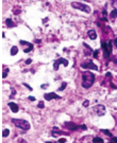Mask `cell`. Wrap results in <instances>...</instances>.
<instances>
[{
	"instance_id": "obj_6",
	"label": "cell",
	"mask_w": 117,
	"mask_h": 143,
	"mask_svg": "<svg viewBox=\"0 0 117 143\" xmlns=\"http://www.w3.org/2000/svg\"><path fill=\"white\" fill-rule=\"evenodd\" d=\"M61 64H63L64 66H68L67 60H65V58H58V60H57L54 62V64H53V69L57 71L58 69V66H60Z\"/></svg>"
},
{
	"instance_id": "obj_12",
	"label": "cell",
	"mask_w": 117,
	"mask_h": 143,
	"mask_svg": "<svg viewBox=\"0 0 117 143\" xmlns=\"http://www.w3.org/2000/svg\"><path fill=\"white\" fill-rule=\"evenodd\" d=\"M60 134H62V131H58V127H54V128H53V131H52V136L55 138V137H58Z\"/></svg>"
},
{
	"instance_id": "obj_25",
	"label": "cell",
	"mask_w": 117,
	"mask_h": 143,
	"mask_svg": "<svg viewBox=\"0 0 117 143\" xmlns=\"http://www.w3.org/2000/svg\"><path fill=\"white\" fill-rule=\"evenodd\" d=\"M83 106L87 107V106H88V101H84V103H83Z\"/></svg>"
},
{
	"instance_id": "obj_2",
	"label": "cell",
	"mask_w": 117,
	"mask_h": 143,
	"mask_svg": "<svg viewBox=\"0 0 117 143\" xmlns=\"http://www.w3.org/2000/svg\"><path fill=\"white\" fill-rule=\"evenodd\" d=\"M12 123L16 127H18L20 129H24V131H28V129H30V127H31L29 122L24 119H12Z\"/></svg>"
},
{
	"instance_id": "obj_31",
	"label": "cell",
	"mask_w": 117,
	"mask_h": 143,
	"mask_svg": "<svg viewBox=\"0 0 117 143\" xmlns=\"http://www.w3.org/2000/svg\"><path fill=\"white\" fill-rule=\"evenodd\" d=\"M29 100H31V101H35V98H33V96H29Z\"/></svg>"
},
{
	"instance_id": "obj_15",
	"label": "cell",
	"mask_w": 117,
	"mask_h": 143,
	"mask_svg": "<svg viewBox=\"0 0 117 143\" xmlns=\"http://www.w3.org/2000/svg\"><path fill=\"white\" fill-rule=\"evenodd\" d=\"M17 52H18V48L15 47V46H14V47L11 49V55H16V54H17Z\"/></svg>"
},
{
	"instance_id": "obj_13",
	"label": "cell",
	"mask_w": 117,
	"mask_h": 143,
	"mask_svg": "<svg viewBox=\"0 0 117 143\" xmlns=\"http://www.w3.org/2000/svg\"><path fill=\"white\" fill-rule=\"evenodd\" d=\"M83 46H84V47L86 48V51L84 52V54H85V55H90L93 50H91V47H88V46L86 45V44H83Z\"/></svg>"
},
{
	"instance_id": "obj_4",
	"label": "cell",
	"mask_w": 117,
	"mask_h": 143,
	"mask_svg": "<svg viewBox=\"0 0 117 143\" xmlns=\"http://www.w3.org/2000/svg\"><path fill=\"white\" fill-rule=\"evenodd\" d=\"M72 6L73 9H77V10H80V11H83L85 13H91V9L88 6H85L83 3H80V2H72Z\"/></svg>"
},
{
	"instance_id": "obj_17",
	"label": "cell",
	"mask_w": 117,
	"mask_h": 143,
	"mask_svg": "<svg viewBox=\"0 0 117 143\" xmlns=\"http://www.w3.org/2000/svg\"><path fill=\"white\" fill-rule=\"evenodd\" d=\"M66 86H67V83H65V82H64V83H62V86H61V87L58 88V90H60V91L64 90V89L66 88Z\"/></svg>"
},
{
	"instance_id": "obj_1",
	"label": "cell",
	"mask_w": 117,
	"mask_h": 143,
	"mask_svg": "<svg viewBox=\"0 0 117 143\" xmlns=\"http://www.w3.org/2000/svg\"><path fill=\"white\" fill-rule=\"evenodd\" d=\"M95 82V75L90 71L82 73V86L83 88H90Z\"/></svg>"
},
{
	"instance_id": "obj_8",
	"label": "cell",
	"mask_w": 117,
	"mask_h": 143,
	"mask_svg": "<svg viewBox=\"0 0 117 143\" xmlns=\"http://www.w3.org/2000/svg\"><path fill=\"white\" fill-rule=\"evenodd\" d=\"M44 98L47 100V101H51L53 99H61V96L58 95V94H55L54 92H49V93H45Z\"/></svg>"
},
{
	"instance_id": "obj_5",
	"label": "cell",
	"mask_w": 117,
	"mask_h": 143,
	"mask_svg": "<svg viewBox=\"0 0 117 143\" xmlns=\"http://www.w3.org/2000/svg\"><path fill=\"white\" fill-rule=\"evenodd\" d=\"M93 111H94V113H96L97 116L101 117V116H103V114H105V107L103 105H96L93 107Z\"/></svg>"
},
{
	"instance_id": "obj_7",
	"label": "cell",
	"mask_w": 117,
	"mask_h": 143,
	"mask_svg": "<svg viewBox=\"0 0 117 143\" xmlns=\"http://www.w3.org/2000/svg\"><path fill=\"white\" fill-rule=\"evenodd\" d=\"M81 67L85 68V69H93V70H98V67L93 62H87V63L81 64Z\"/></svg>"
},
{
	"instance_id": "obj_26",
	"label": "cell",
	"mask_w": 117,
	"mask_h": 143,
	"mask_svg": "<svg viewBox=\"0 0 117 143\" xmlns=\"http://www.w3.org/2000/svg\"><path fill=\"white\" fill-rule=\"evenodd\" d=\"M58 142H66V139H65V138H62V139L58 140Z\"/></svg>"
},
{
	"instance_id": "obj_20",
	"label": "cell",
	"mask_w": 117,
	"mask_h": 143,
	"mask_svg": "<svg viewBox=\"0 0 117 143\" xmlns=\"http://www.w3.org/2000/svg\"><path fill=\"white\" fill-rule=\"evenodd\" d=\"M7 72H9V69H6V71H3V74H2V77H3V78H6V76H7Z\"/></svg>"
},
{
	"instance_id": "obj_29",
	"label": "cell",
	"mask_w": 117,
	"mask_h": 143,
	"mask_svg": "<svg viewBox=\"0 0 117 143\" xmlns=\"http://www.w3.org/2000/svg\"><path fill=\"white\" fill-rule=\"evenodd\" d=\"M24 85H25V86H26V87H27L28 89H30V90H32V88H31V87H30V86H29V85H28V84H24Z\"/></svg>"
},
{
	"instance_id": "obj_27",
	"label": "cell",
	"mask_w": 117,
	"mask_h": 143,
	"mask_svg": "<svg viewBox=\"0 0 117 143\" xmlns=\"http://www.w3.org/2000/svg\"><path fill=\"white\" fill-rule=\"evenodd\" d=\"M32 63V60H26V64L27 65H29V64H31Z\"/></svg>"
},
{
	"instance_id": "obj_3",
	"label": "cell",
	"mask_w": 117,
	"mask_h": 143,
	"mask_svg": "<svg viewBox=\"0 0 117 143\" xmlns=\"http://www.w3.org/2000/svg\"><path fill=\"white\" fill-rule=\"evenodd\" d=\"M102 49H103V52H104V57L105 58H109L110 57V54L112 52V42L111 40H108V42H102Z\"/></svg>"
},
{
	"instance_id": "obj_22",
	"label": "cell",
	"mask_w": 117,
	"mask_h": 143,
	"mask_svg": "<svg viewBox=\"0 0 117 143\" xmlns=\"http://www.w3.org/2000/svg\"><path fill=\"white\" fill-rule=\"evenodd\" d=\"M98 55H99V52H98V50L94 51V57H95V58H97V57H98Z\"/></svg>"
},
{
	"instance_id": "obj_19",
	"label": "cell",
	"mask_w": 117,
	"mask_h": 143,
	"mask_svg": "<svg viewBox=\"0 0 117 143\" xmlns=\"http://www.w3.org/2000/svg\"><path fill=\"white\" fill-rule=\"evenodd\" d=\"M93 142H103V140L101 139V138L96 137V138H94V139H93Z\"/></svg>"
},
{
	"instance_id": "obj_24",
	"label": "cell",
	"mask_w": 117,
	"mask_h": 143,
	"mask_svg": "<svg viewBox=\"0 0 117 143\" xmlns=\"http://www.w3.org/2000/svg\"><path fill=\"white\" fill-rule=\"evenodd\" d=\"M80 128H82L83 131H86V129H87V127H86L85 125H81V126H80Z\"/></svg>"
},
{
	"instance_id": "obj_30",
	"label": "cell",
	"mask_w": 117,
	"mask_h": 143,
	"mask_svg": "<svg viewBox=\"0 0 117 143\" xmlns=\"http://www.w3.org/2000/svg\"><path fill=\"white\" fill-rule=\"evenodd\" d=\"M114 46L117 48V38H115V42H114Z\"/></svg>"
},
{
	"instance_id": "obj_14",
	"label": "cell",
	"mask_w": 117,
	"mask_h": 143,
	"mask_svg": "<svg viewBox=\"0 0 117 143\" xmlns=\"http://www.w3.org/2000/svg\"><path fill=\"white\" fill-rule=\"evenodd\" d=\"M6 25H7V27H9V28H12V27H13V22H12V19L11 18H7V19H6Z\"/></svg>"
},
{
	"instance_id": "obj_16",
	"label": "cell",
	"mask_w": 117,
	"mask_h": 143,
	"mask_svg": "<svg viewBox=\"0 0 117 143\" xmlns=\"http://www.w3.org/2000/svg\"><path fill=\"white\" fill-rule=\"evenodd\" d=\"M111 17H113V18H115V17H117V10H113V11L111 12Z\"/></svg>"
},
{
	"instance_id": "obj_32",
	"label": "cell",
	"mask_w": 117,
	"mask_h": 143,
	"mask_svg": "<svg viewBox=\"0 0 117 143\" xmlns=\"http://www.w3.org/2000/svg\"><path fill=\"white\" fill-rule=\"evenodd\" d=\"M85 1H90V0H85Z\"/></svg>"
},
{
	"instance_id": "obj_9",
	"label": "cell",
	"mask_w": 117,
	"mask_h": 143,
	"mask_svg": "<svg viewBox=\"0 0 117 143\" xmlns=\"http://www.w3.org/2000/svg\"><path fill=\"white\" fill-rule=\"evenodd\" d=\"M65 126L67 127L68 129H70V131H76V129H78V127H80V126H78V125H76L75 123H72V122H66Z\"/></svg>"
},
{
	"instance_id": "obj_11",
	"label": "cell",
	"mask_w": 117,
	"mask_h": 143,
	"mask_svg": "<svg viewBox=\"0 0 117 143\" xmlns=\"http://www.w3.org/2000/svg\"><path fill=\"white\" fill-rule=\"evenodd\" d=\"M9 107L12 109V111H13V112H17V111H18V109H19L18 106H17L15 103H12V102H10V103H9Z\"/></svg>"
},
{
	"instance_id": "obj_18",
	"label": "cell",
	"mask_w": 117,
	"mask_h": 143,
	"mask_svg": "<svg viewBox=\"0 0 117 143\" xmlns=\"http://www.w3.org/2000/svg\"><path fill=\"white\" fill-rule=\"evenodd\" d=\"M9 134H10L9 129H4L3 132H2V136H3V137H7V136H9Z\"/></svg>"
},
{
	"instance_id": "obj_28",
	"label": "cell",
	"mask_w": 117,
	"mask_h": 143,
	"mask_svg": "<svg viewBox=\"0 0 117 143\" xmlns=\"http://www.w3.org/2000/svg\"><path fill=\"white\" fill-rule=\"evenodd\" d=\"M111 141H112V142H117V138H112Z\"/></svg>"
},
{
	"instance_id": "obj_10",
	"label": "cell",
	"mask_w": 117,
	"mask_h": 143,
	"mask_svg": "<svg viewBox=\"0 0 117 143\" xmlns=\"http://www.w3.org/2000/svg\"><path fill=\"white\" fill-rule=\"evenodd\" d=\"M87 35H88V37H90L91 39H93V40L97 38V34H96L95 30H90V31L87 32Z\"/></svg>"
},
{
	"instance_id": "obj_21",
	"label": "cell",
	"mask_w": 117,
	"mask_h": 143,
	"mask_svg": "<svg viewBox=\"0 0 117 143\" xmlns=\"http://www.w3.org/2000/svg\"><path fill=\"white\" fill-rule=\"evenodd\" d=\"M102 131V132H104V134H106V135H109V136H110V137H112V134H111V132L109 131H106V129H102V131Z\"/></svg>"
},
{
	"instance_id": "obj_23",
	"label": "cell",
	"mask_w": 117,
	"mask_h": 143,
	"mask_svg": "<svg viewBox=\"0 0 117 143\" xmlns=\"http://www.w3.org/2000/svg\"><path fill=\"white\" fill-rule=\"evenodd\" d=\"M39 108H44V103H43V102H39Z\"/></svg>"
}]
</instances>
